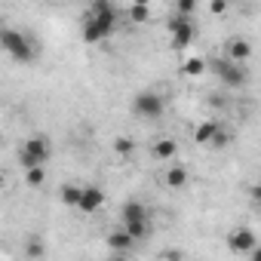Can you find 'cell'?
Instances as JSON below:
<instances>
[{"instance_id": "obj_22", "label": "cell", "mask_w": 261, "mask_h": 261, "mask_svg": "<svg viewBox=\"0 0 261 261\" xmlns=\"http://www.w3.org/2000/svg\"><path fill=\"white\" fill-rule=\"evenodd\" d=\"M209 7H212V13H215V16H221V13L227 10V0H209Z\"/></svg>"}, {"instance_id": "obj_3", "label": "cell", "mask_w": 261, "mask_h": 261, "mask_svg": "<svg viewBox=\"0 0 261 261\" xmlns=\"http://www.w3.org/2000/svg\"><path fill=\"white\" fill-rule=\"evenodd\" d=\"M0 46H4L7 53H10V59H16L19 65H25V62H31L34 59V43L22 34V31H0Z\"/></svg>"}, {"instance_id": "obj_27", "label": "cell", "mask_w": 261, "mask_h": 261, "mask_svg": "<svg viewBox=\"0 0 261 261\" xmlns=\"http://www.w3.org/2000/svg\"><path fill=\"white\" fill-rule=\"evenodd\" d=\"M49 4H53V0H49Z\"/></svg>"}, {"instance_id": "obj_15", "label": "cell", "mask_w": 261, "mask_h": 261, "mask_svg": "<svg viewBox=\"0 0 261 261\" xmlns=\"http://www.w3.org/2000/svg\"><path fill=\"white\" fill-rule=\"evenodd\" d=\"M25 181H28V188H40V185L46 181V169H43V166H31V169H25Z\"/></svg>"}, {"instance_id": "obj_8", "label": "cell", "mask_w": 261, "mask_h": 261, "mask_svg": "<svg viewBox=\"0 0 261 261\" xmlns=\"http://www.w3.org/2000/svg\"><path fill=\"white\" fill-rule=\"evenodd\" d=\"M105 206V194H101V188H95V185H86V188H80V200H77V212H86V215H92V212H98Z\"/></svg>"}, {"instance_id": "obj_5", "label": "cell", "mask_w": 261, "mask_h": 261, "mask_svg": "<svg viewBox=\"0 0 261 261\" xmlns=\"http://www.w3.org/2000/svg\"><path fill=\"white\" fill-rule=\"evenodd\" d=\"M163 111H166V98L154 89H145L133 98V114L142 120H157V117H163Z\"/></svg>"}, {"instance_id": "obj_10", "label": "cell", "mask_w": 261, "mask_h": 261, "mask_svg": "<svg viewBox=\"0 0 261 261\" xmlns=\"http://www.w3.org/2000/svg\"><path fill=\"white\" fill-rule=\"evenodd\" d=\"M163 181H166V188H172V191H181V188H188V181H191V175H188V169L185 166H169L166 169V175H163Z\"/></svg>"}, {"instance_id": "obj_20", "label": "cell", "mask_w": 261, "mask_h": 261, "mask_svg": "<svg viewBox=\"0 0 261 261\" xmlns=\"http://www.w3.org/2000/svg\"><path fill=\"white\" fill-rule=\"evenodd\" d=\"M197 10V0H175V13L178 16H194Z\"/></svg>"}, {"instance_id": "obj_25", "label": "cell", "mask_w": 261, "mask_h": 261, "mask_svg": "<svg viewBox=\"0 0 261 261\" xmlns=\"http://www.w3.org/2000/svg\"><path fill=\"white\" fill-rule=\"evenodd\" d=\"M0 188H4V175H0Z\"/></svg>"}, {"instance_id": "obj_11", "label": "cell", "mask_w": 261, "mask_h": 261, "mask_svg": "<svg viewBox=\"0 0 261 261\" xmlns=\"http://www.w3.org/2000/svg\"><path fill=\"white\" fill-rule=\"evenodd\" d=\"M133 246H136V240L129 237L123 227H120V230H114V233H108V249H111V252H129Z\"/></svg>"}, {"instance_id": "obj_24", "label": "cell", "mask_w": 261, "mask_h": 261, "mask_svg": "<svg viewBox=\"0 0 261 261\" xmlns=\"http://www.w3.org/2000/svg\"><path fill=\"white\" fill-rule=\"evenodd\" d=\"M136 4H145V7H148V4H151V0H136Z\"/></svg>"}, {"instance_id": "obj_26", "label": "cell", "mask_w": 261, "mask_h": 261, "mask_svg": "<svg viewBox=\"0 0 261 261\" xmlns=\"http://www.w3.org/2000/svg\"><path fill=\"white\" fill-rule=\"evenodd\" d=\"M0 142H4V136H0Z\"/></svg>"}, {"instance_id": "obj_4", "label": "cell", "mask_w": 261, "mask_h": 261, "mask_svg": "<svg viewBox=\"0 0 261 261\" xmlns=\"http://www.w3.org/2000/svg\"><path fill=\"white\" fill-rule=\"evenodd\" d=\"M212 71L218 74V80L230 89H243L249 83V71L243 62H230V59H215L212 62Z\"/></svg>"}, {"instance_id": "obj_6", "label": "cell", "mask_w": 261, "mask_h": 261, "mask_svg": "<svg viewBox=\"0 0 261 261\" xmlns=\"http://www.w3.org/2000/svg\"><path fill=\"white\" fill-rule=\"evenodd\" d=\"M169 31H172V46H175V49H188V46L194 43V37H197V28H194L191 16H178V13L172 16Z\"/></svg>"}, {"instance_id": "obj_14", "label": "cell", "mask_w": 261, "mask_h": 261, "mask_svg": "<svg viewBox=\"0 0 261 261\" xmlns=\"http://www.w3.org/2000/svg\"><path fill=\"white\" fill-rule=\"evenodd\" d=\"M206 71V62L200 59V56H191V59H185V65H181V74L185 77H200Z\"/></svg>"}, {"instance_id": "obj_19", "label": "cell", "mask_w": 261, "mask_h": 261, "mask_svg": "<svg viewBox=\"0 0 261 261\" xmlns=\"http://www.w3.org/2000/svg\"><path fill=\"white\" fill-rule=\"evenodd\" d=\"M209 145H212V148H227V145H230V133H224V129L218 126V133L209 139Z\"/></svg>"}, {"instance_id": "obj_21", "label": "cell", "mask_w": 261, "mask_h": 261, "mask_svg": "<svg viewBox=\"0 0 261 261\" xmlns=\"http://www.w3.org/2000/svg\"><path fill=\"white\" fill-rule=\"evenodd\" d=\"M25 252H28V258H37V255H43V252H46V246H43V240L31 237V240H28V249H25Z\"/></svg>"}, {"instance_id": "obj_28", "label": "cell", "mask_w": 261, "mask_h": 261, "mask_svg": "<svg viewBox=\"0 0 261 261\" xmlns=\"http://www.w3.org/2000/svg\"><path fill=\"white\" fill-rule=\"evenodd\" d=\"M227 4H230V0H227Z\"/></svg>"}, {"instance_id": "obj_1", "label": "cell", "mask_w": 261, "mask_h": 261, "mask_svg": "<svg viewBox=\"0 0 261 261\" xmlns=\"http://www.w3.org/2000/svg\"><path fill=\"white\" fill-rule=\"evenodd\" d=\"M117 28V10L111 7V0H92L86 16H83V40L86 43H101L111 37Z\"/></svg>"}, {"instance_id": "obj_23", "label": "cell", "mask_w": 261, "mask_h": 261, "mask_svg": "<svg viewBox=\"0 0 261 261\" xmlns=\"http://www.w3.org/2000/svg\"><path fill=\"white\" fill-rule=\"evenodd\" d=\"M163 258H172V261H178V258H181V252H178V249H169V252H163Z\"/></svg>"}, {"instance_id": "obj_17", "label": "cell", "mask_w": 261, "mask_h": 261, "mask_svg": "<svg viewBox=\"0 0 261 261\" xmlns=\"http://www.w3.org/2000/svg\"><path fill=\"white\" fill-rule=\"evenodd\" d=\"M133 151H136V142L129 139V136H120V139H114V154H117V157H129Z\"/></svg>"}, {"instance_id": "obj_18", "label": "cell", "mask_w": 261, "mask_h": 261, "mask_svg": "<svg viewBox=\"0 0 261 261\" xmlns=\"http://www.w3.org/2000/svg\"><path fill=\"white\" fill-rule=\"evenodd\" d=\"M129 19H133L136 25H139V22H148V19H151V10H148L145 4H133V10H129Z\"/></svg>"}, {"instance_id": "obj_7", "label": "cell", "mask_w": 261, "mask_h": 261, "mask_svg": "<svg viewBox=\"0 0 261 261\" xmlns=\"http://www.w3.org/2000/svg\"><path fill=\"white\" fill-rule=\"evenodd\" d=\"M255 246H258V237H255V230H249V227H237V230L227 233V249H230L233 255H249Z\"/></svg>"}, {"instance_id": "obj_2", "label": "cell", "mask_w": 261, "mask_h": 261, "mask_svg": "<svg viewBox=\"0 0 261 261\" xmlns=\"http://www.w3.org/2000/svg\"><path fill=\"white\" fill-rule=\"evenodd\" d=\"M49 154H53L49 139H46V136H31V139L22 145V151H19V163H22V169L43 166V163L49 160Z\"/></svg>"}, {"instance_id": "obj_9", "label": "cell", "mask_w": 261, "mask_h": 261, "mask_svg": "<svg viewBox=\"0 0 261 261\" xmlns=\"http://www.w3.org/2000/svg\"><path fill=\"white\" fill-rule=\"evenodd\" d=\"M249 56H252V46H249V40H243V37H230V43H227V56L224 59H230V62H249Z\"/></svg>"}, {"instance_id": "obj_12", "label": "cell", "mask_w": 261, "mask_h": 261, "mask_svg": "<svg viewBox=\"0 0 261 261\" xmlns=\"http://www.w3.org/2000/svg\"><path fill=\"white\" fill-rule=\"evenodd\" d=\"M151 154L157 157V160H172L175 154H178V145H175V139H157L154 142V148H151Z\"/></svg>"}, {"instance_id": "obj_13", "label": "cell", "mask_w": 261, "mask_h": 261, "mask_svg": "<svg viewBox=\"0 0 261 261\" xmlns=\"http://www.w3.org/2000/svg\"><path fill=\"white\" fill-rule=\"evenodd\" d=\"M215 133H218V123H215V120H203V123L194 129V142H197V145H209V139H212Z\"/></svg>"}, {"instance_id": "obj_16", "label": "cell", "mask_w": 261, "mask_h": 261, "mask_svg": "<svg viewBox=\"0 0 261 261\" xmlns=\"http://www.w3.org/2000/svg\"><path fill=\"white\" fill-rule=\"evenodd\" d=\"M59 200H62L65 206H77V200H80V185H65V188L59 191Z\"/></svg>"}]
</instances>
